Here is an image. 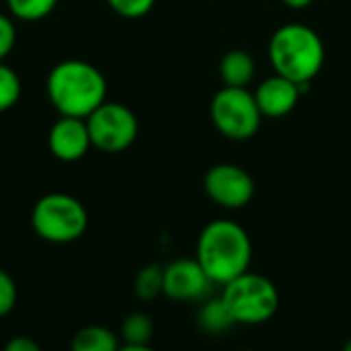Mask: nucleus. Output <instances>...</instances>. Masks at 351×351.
Listing matches in <instances>:
<instances>
[{"label":"nucleus","instance_id":"obj_13","mask_svg":"<svg viewBox=\"0 0 351 351\" xmlns=\"http://www.w3.org/2000/svg\"><path fill=\"white\" fill-rule=\"evenodd\" d=\"M152 335H154V325H152L150 317L144 313H132L121 323L123 350L148 351Z\"/></svg>","mask_w":351,"mask_h":351},{"label":"nucleus","instance_id":"obj_22","mask_svg":"<svg viewBox=\"0 0 351 351\" xmlns=\"http://www.w3.org/2000/svg\"><path fill=\"white\" fill-rule=\"evenodd\" d=\"M6 351H39V346L29 337H14L6 343Z\"/></svg>","mask_w":351,"mask_h":351},{"label":"nucleus","instance_id":"obj_15","mask_svg":"<svg viewBox=\"0 0 351 351\" xmlns=\"http://www.w3.org/2000/svg\"><path fill=\"white\" fill-rule=\"evenodd\" d=\"M197 319H199V327L208 333H224L234 325L232 315L228 313L222 298H206Z\"/></svg>","mask_w":351,"mask_h":351},{"label":"nucleus","instance_id":"obj_10","mask_svg":"<svg viewBox=\"0 0 351 351\" xmlns=\"http://www.w3.org/2000/svg\"><path fill=\"white\" fill-rule=\"evenodd\" d=\"M47 144L51 154L62 162H74L80 160L90 144L88 128L84 117H72L62 115L49 130Z\"/></svg>","mask_w":351,"mask_h":351},{"label":"nucleus","instance_id":"obj_1","mask_svg":"<svg viewBox=\"0 0 351 351\" xmlns=\"http://www.w3.org/2000/svg\"><path fill=\"white\" fill-rule=\"evenodd\" d=\"M195 259L214 284L224 286L237 276L249 271L253 259V245L247 230L232 220H212L204 226Z\"/></svg>","mask_w":351,"mask_h":351},{"label":"nucleus","instance_id":"obj_19","mask_svg":"<svg viewBox=\"0 0 351 351\" xmlns=\"http://www.w3.org/2000/svg\"><path fill=\"white\" fill-rule=\"evenodd\" d=\"M107 2L117 14L128 19H138L150 12L156 0H107Z\"/></svg>","mask_w":351,"mask_h":351},{"label":"nucleus","instance_id":"obj_16","mask_svg":"<svg viewBox=\"0 0 351 351\" xmlns=\"http://www.w3.org/2000/svg\"><path fill=\"white\" fill-rule=\"evenodd\" d=\"M165 284V267L152 263L138 271L134 282V292L140 300H154L158 294H162Z\"/></svg>","mask_w":351,"mask_h":351},{"label":"nucleus","instance_id":"obj_2","mask_svg":"<svg viewBox=\"0 0 351 351\" xmlns=\"http://www.w3.org/2000/svg\"><path fill=\"white\" fill-rule=\"evenodd\" d=\"M45 90L62 115L88 117L105 101L107 80L93 64L66 60L51 68Z\"/></svg>","mask_w":351,"mask_h":351},{"label":"nucleus","instance_id":"obj_11","mask_svg":"<svg viewBox=\"0 0 351 351\" xmlns=\"http://www.w3.org/2000/svg\"><path fill=\"white\" fill-rule=\"evenodd\" d=\"M302 90L304 86H300L298 82L282 74H274L267 80H263L253 95L263 117H284L294 111Z\"/></svg>","mask_w":351,"mask_h":351},{"label":"nucleus","instance_id":"obj_6","mask_svg":"<svg viewBox=\"0 0 351 351\" xmlns=\"http://www.w3.org/2000/svg\"><path fill=\"white\" fill-rule=\"evenodd\" d=\"M210 117L222 136L245 142L259 132L263 113L247 86H224L212 99Z\"/></svg>","mask_w":351,"mask_h":351},{"label":"nucleus","instance_id":"obj_21","mask_svg":"<svg viewBox=\"0 0 351 351\" xmlns=\"http://www.w3.org/2000/svg\"><path fill=\"white\" fill-rule=\"evenodd\" d=\"M14 41H16V29H14V23L0 14V62L12 51L14 47Z\"/></svg>","mask_w":351,"mask_h":351},{"label":"nucleus","instance_id":"obj_12","mask_svg":"<svg viewBox=\"0 0 351 351\" xmlns=\"http://www.w3.org/2000/svg\"><path fill=\"white\" fill-rule=\"evenodd\" d=\"M218 70L224 86H249L255 76V60L245 49H230L222 56Z\"/></svg>","mask_w":351,"mask_h":351},{"label":"nucleus","instance_id":"obj_3","mask_svg":"<svg viewBox=\"0 0 351 351\" xmlns=\"http://www.w3.org/2000/svg\"><path fill=\"white\" fill-rule=\"evenodd\" d=\"M269 60L276 74L300 86H308L325 64V45L319 33L306 25H284L269 39Z\"/></svg>","mask_w":351,"mask_h":351},{"label":"nucleus","instance_id":"obj_4","mask_svg":"<svg viewBox=\"0 0 351 351\" xmlns=\"http://www.w3.org/2000/svg\"><path fill=\"white\" fill-rule=\"evenodd\" d=\"M220 298L232 315L234 325H263L276 317L280 306L276 284L269 278L251 271L226 282Z\"/></svg>","mask_w":351,"mask_h":351},{"label":"nucleus","instance_id":"obj_8","mask_svg":"<svg viewBox=\"0 0 351 351\" xmlns=\"http://www.w3.org/2000/svg\"><path fill=\"white\" fill-rule=\"evenodd\" d=\"M204 189L216 206L226 210H241L253 199L255 181L243 167L220 162L208 169L204 177Z\"/></svg>","mask_w":351,"mask_h":351},{"label":"nucleus","instance_id":"obj_7","mask_svg":"<svg viewBox=\"0 0 351 351\" xmlns=\"http://www.w3.org/2000/svg\"><path fill=\"white\" fill-rule=\"evenodd\" d=\"M86 119L90 144L103 152L115 154L134 144L138 138V119L121 103L103 101Z\"/></svg>","mask_w":351,"mask_h":351},{"label":"nucleus","instance_id":"obj_18","mask_svg":"<svg viewBox=\"0 0 351 351\" xmlns=\"http://www.w3.org/2000/svg\"><path fill=\"white\" fill-rule=\"evenodd\" d=\"M21 97V80L12 68L0 62V113L16 105Z\"/></svg>","mask_w":351,"mask_h":351},{"label":"nucleus","instance_id":"obj_5","mask_svg":"<svg viewBox=\"0 0 351 351\" xmlns=\"http://www.w3.org/2000/svg\"><path fill=\"white\" fill-rule=\"evenodd\" d=\"M88 224L84 206L66 193H47L43 195L33 212L31 226L39 239L56 245H66L78 241Z\"/></svg>","mask_w":351,"mask_h":351},{"label":"nucleus","instance_id":"obj_17","mask_svg":"<svg viewBox=\"0 0 351 351\" xmlns=\"http://www.w3.org/2000/svg\"><path fill=\"white\" fill-rule=\"evenodd\" d=\"M58 0H6L12 16L21 21H39L56 8Z\"/></svg>","mask_w":351,"mask_h":351},{"label":"nucleus","instance_id":"obj_14","mask_svg":"<svg viewBox=\"0 0 351 351\" xmlns=\"http://www.w3.org/2000/svg\"><path fill=\"white\" fill-rule=\"evenodd\" d=\"M119 341L113 331L101 325H88L74 333L72 350L74 351H115Z\"/></svg>","mask_w":351,"mask_h":351},{"label":"nucleus","instance_id":"obj_23","mask_svg":"<svg viewBox=\"0 0 351 351\" xmlns=\"http://www.w3.org/2000/svg\"><path fill=\"white\" fill-rule=\"evenodd\" d=\"M313 2H315V0H284V4L290 6V8H294V10H302V8L311 6Z\"/></svg>","mask_w":351,"mask_h":351},{"label":"nucleus","instance_id":"obj_24","mask_svg":"<svg viewBox=\"0 0 351 351\" xmlns=\"http://www.w3.org/2000/svg\"><path fill=\"white\" fill-rule=\"evenodd\" d=\"M346 350L351 351V339H350V341H348V343H346Z\"/></svg>","mask_w":351,"mask_h":351},{"label":"nucleus","instance_id":"obj_9","mask_svg":"<svg viewBox=\"0 0 351 351\" xmlns=\"http://www.w3.org/2000/svg\"><path fill=\"white\" fill-rule=\"evenodd\" d=\"M214 282L197 259H177L165 267L162 294L175 302H204Z\"/></svg>","mask_w":351,"mask_h":351},{"label":"nucleus","instance_id":"obj_20","mask_svg":"<svg viewBox=\"0 0 351 351\" xmlns=\"http://www.w3.org/2000/svg\"><path fill=\"white\" fill-rule=\"evenodd\" d=\"M16 304V286H14V280L4 271L0 269V319L6 317Z\"/></svg>","mask_w":351,"mask_h":351}]
</instances>
